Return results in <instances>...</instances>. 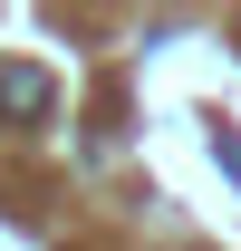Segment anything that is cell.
<instances>
[{"mask_svg": "<svg viewBox=\"0 0 241 251\" xmlns=\"http://www.w3.org/2000/svg\"><path fill=\"white\" fill-rule=\"evenodd\" d=\"M0 116H48V77H39V68H0Z\"/></svg>", "mask_w": 241, "mask_h": 251, "instance_id": "cell-1", "label": "cell"}, {"mask_svg": "<svg viewBox=\"0 0 241 251\" xmlns=\"http://www.w3.org/2000/svg\"><path fill=\"white\" fill-rule=\"evenodd\" d=\"M212 155H222V164L241 174V135H232V126H212Z\"/></svg>", "mask_w": 241, "mask_h": 251, "instance_id": "cell-2", "label": "cell"}]
</instances>
